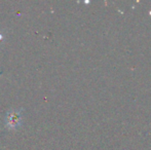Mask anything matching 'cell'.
<instances>
[{"label": "cell", "mask_w": 151, "mask_h": 150, "mask_svg": "<svg viewBox=\"0 0 151 150\" xmlns=\"http://www.w3.org/2000/svg\"><path fill=\"white\" fill-rule=\"evenodd\" d=\"M22 123V109H12L5 116V126L8 128H17Z\"/></svg>", "instance_id": "obj_1"}, {"label": "cell", "mask_w": 151, "mask_h": 150, "mask_svg": "<svg viewBox=\"0 0 151 150\" xmlns=\"http://www.w3.org/2000/svg\"><path fill=\"white\" fill-rule=\"evenodd\" d=\"M2 39H3V35H2V33H0V42L2 41Z\"/></svg>", "instance_id": "obj_2"}]
</instances>
